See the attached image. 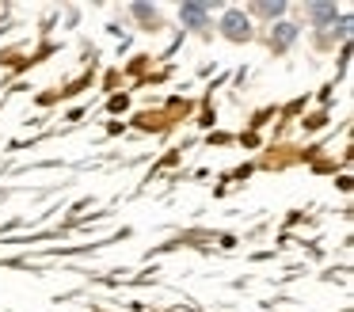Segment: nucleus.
Listing matches in <instances>:
<instances>
[{
	"label": "nucleus",
	"instance_id": "obj_1",
	"mask_svg": "<svg viewBox=\"0 0 354 312\" xmlns=\"http://www.w3.org/2000/svg\"><path fill=\"white\" fill-rule=\"evenodd\" d=\"M217 30H221V38H229V42H252V35H255L244 8H225Z\"/></svg>",
	"mask_w": 354,
	"mask_h": 312
},
{
	"label": "nucleus",
	"instance_id": "obj_2",
	"mask_svg": "<svg viewBox=\"0 0 354 312\" xmlns=\"http://www.w3.org/2000/svg\"><path fill=\"white\" fill-rule=\"evenodd\" d=\"M297 35H301V27H297V23H290V19H278V23H270V35H267V42H270V50H274V53H286L293 42H297Z\"/></svg>",
	"mask_w": 354,
	"mask_h": 312
},
{
	"label": "nucleus",
	"instance_id": "obj_3",
	"mask_svg": "<svg viewBox=\"0 0 354 312\" xmlns=\"http://www.w3.org/2000/svg\"><path fill=\"white\" fill-rule=\"evenodd\" d=\"M209 15H214V8H209V4H183V8H179V19H183V27H191V30H206L209 27Z\"/></svg>",
	"mask_w": 354,
	"mask_h": 312
},
{
	"label": "nucleus",
	"instance_id": "obj_4",
	"mask_svg": "<svg viewBox=\"0 0 354 312\" xmlns=\"http://www.w3.org/2000/svg\"><path fill=\"white\" fill-rule=\"evenodd\" d=\"M286 12H290V4H282V0H274V4H270V0H259V4H248V19H252V15H263V19L278 23Z\"/></svg>",
	"mask_w": 354,
	"mask_h": 312
},
{
	"label": "nucleus",
	"instance_id": "obj_5",
	"mask_svg": "<svg viewBox=\"0 0 354 312\" xmlns=\"http://www.w3.org/2000/svg\"><path fill=\"white\" fill-rule=\"evenodd\" d=\"M339 8L335 4H308V19L316 23V27H328V23H335Z\"/></svg>",
	"mask_w": 354,
	"mask_h": 312
}]
</instances>
